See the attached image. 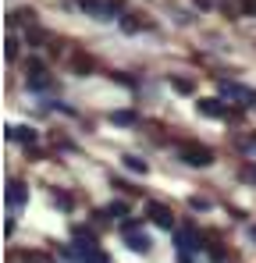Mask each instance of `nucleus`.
Masks as SVG:
<instances>
[{"label":"nucleus","instance_id":"nucleus-23","mask_svg":"<svg viewBox=\"0 0 256 263\" xmlns=\"http://www.w3.org/2000/svg\"><path fill=\"white\" fill-rule=\"evenodd\" d=\"M192 4H196V7H203V11H207V7H213V0H192Z\"/></svg>","mask_w":256,"mask_h":263},{"label":"nucleus","instance_id":"nucleus-5","mask_svg":"<svg viewBox=\"0 0 256 263\" xmlns=\"http://www.w3.org/2000/svg\"><path fill=\"white\" fill-rule=\"evenodd\" d=\"M146 214H150L153 224H160V228H171L174 224V214H171V206H164V203H146Z\"/></svg>","mask_w":256,"mask_h":263},{"label":"nucleus","instance_id":"nucleus-13","mask_svg":"<svg viewBox=\"0 0 256 263\" xmlns=\"http://www.w3.org/2000/svg\"><path fill=\"white\" fill-rule=\"evenodd\" d=\"M125 167H128V171H139V175H146V160H142V157H125Z\"/></svg>","mask_w":256,"mask_h":263},{"label":"nucleus","instance_id":"nucleus-16","mask_svg":"<svg viewBox=\"0 0 256 263\" xmlns=\"http://www.w3.org/2000/svg\"><path fill=\"white\" fill-rule=\"evenodd\" d=\"M46 107H53V110H61V114H68V118L75 114V107H68V103H61V100H50Z\"/></svg>","mask_w":256,"mask_h":263},{"label":"nucleus","instance_id":"nucleus-6","mask_svg":"<svg viewBox=\"0 0 256 263\" xmlns=\"http://www.w3.org/2000/svg\"><path fill=\"white\" fill-rule=\"evenodd\" d=\"M32 22H36V11H32V7H18V11H11V14H7V29L32 25Z\"/></svg>","mask_w":256,"mask_h":263},{"label":"nucleus","instance_id":"nucleus-15","mask_svg":"<svg viewBox=\"0 0 256 263\" xmlns=\"http://www.w3.org/2000/svg\"><path fill=\"white\" fill-rule=\"evenodd\" d=\"M22 263H53L46 253H22Z\"/></svg>","mask_w":256,"mask_h":263},{"label":"nucleus","instance_id":"nucleus-22","mask_svg":"<svg viewBox=\"0 0 256 263\" xmlns=\"http://www.w3.org/2000/svg\"><path fill=\"white\" fill-rule=\"evenodd\" d=\"M242 178H246V181H256V164H249V167L242 171Z\"/></svg>","mask_w":256,"mask_h":263},{"label":"nucleus","instance_id":"nucleus-8","mask_svg":"<svg viewBox=\"0 0 256 263\" xmlns=\"http://www.w3.org/2000/svg\"><path fill=\"white\" fill-rule=\"evenodd\" d=\"M43 43H53V36L46 29H29L25 32V46H43Z\"/></svg>","mask_w":256,"mask_h":263},{"label":"nucleus","instance_id":"nucleus-11","mask_svg":"<svg viewBox=\"0 0 256 263\" xmlns=\"http://www.w3.org/2000/svg\"><path fill=\"white\" fill-rule=\"evenodd\" d=\"M128 249H135V253H146V249H150V238H146L142 231H132V235H128Z\"/></svg>","mask_w":256,"mask_h":263},{"label":"nucleus","instance_id":"nucleus-3","mask_svg":"<svg viewBox=\"0 0 256 263\" xmlns=\"http://www.w3.org/2000/svg\"><path fill=\"white\" fill-rule=\"evenodd\" d=\"M199 110L207 114V118H239L228 103H221V100H213V96H207V100H199Z\"/></svg>","mask_w":256,"mask_h":263},{"label":"nucleus","instance_id":"nucleus-18","mask_svg":"<svg viewBox=\"0 0 256 263\" xmlns=\"http://www.w3.org/2000/svg\"><path fill=\"white\" fill-rule=\"evenodd\" d=\"M4 53H7V61H18V40H7V50Z\"/></svg>","mask_w":256,"mask_h":263},{"label":"nucleus","instance_id":"nucleus-21","mask_svg":"<svg viewBox=\"0 0 256 263\" xmlns=\"http://www.w3.org/2000/svg\"><path fill=\"white\" fill-rule=\"evenodd\" d=\"M107 214H128V206H125V203H111V206H107Z\"/></svg>","mask_w":256,"mask_h":263},{"label":"nucleus","instance_id":"nucleus-2","mask_svg":"<svg viewBox=\"0 0 256 263\" xmlns=\"http://www.w3.org/2000/svg\"><path fill=\"white\" fill-rule=\"evenodd\" d=\"M181 160L185 164H192V167H207V164H213V153L207 149V146H199V142H181Z\"/></svg>","mask_w":256,"mask_h":263},{"label":"nucleus","instance_id":"nucleus-12","mask_svg":"<svg viewBox=\"0 0 256 263\" xmlns=\"http://www.w3.org/2000/svg\"><path fill=\"white\" fill-rule=\"evenodd\" d=\"M111 121H114V125H139V114H135V110H114Z\"/></svg>","mask_w":256,"mask_h":263},{"label":"nucleus","instance_id":"nucleus-7","mask_svg":"<svg viewBox=\"0 0 256 263\" xmlns=\"http://www.w3.org/2000/svg\"><path fill=\"white\" fill-rule=\"evenodd\" d=\"M25 89H32V92H46V89H53V79H50L46 71H32V75L25 79Z\"/></svg>","mask_w":256,"mask_h":263},{"label":"nucleus","instance_id":"nucleus-17","mask_svg":"<svg viewBox=\"0 0 256 263\" xmlns=\"http://www.w3.org/2000/svg\"><path fill=\"white\" fill-rule=\"evenodd\" d=\"M79 263H107V256L103 253H85V256H79Z\"/></svg>","mask_w":256,"mask_h":263},{"label":"nucleus","instance_id":"nucleus-24","mask_svg":"<svg viewBox=\"0 0 256 263\" xmlns=\"http://www.w3.org/2000/svg\"><path fill=\"white\" fill-rule=\"evenodd\" d=\"M249 231H253V238H256V224H253V228H249Z\"/></svg>","mask_w":256,"mask_h":263},{"label":"nucleus","instance_id":"nucleus-9","mask_svg":"<svg viewBox=\"0 0 256 263\" xmlns=\"http://www.w3.org/2000/svg\"><path fill=\"white\" fill-rule=\"evenodd\" d=\"M7 139H14V142H25V146H32V142H36V128H7Z\"/></svg>","mask_w":256,"mask_h":263},{"label":"nucleus","instance_id":"nucleus-20","mask_svg":"<svg viewBox=\"0 0 256 263\" xmlns=\"http://www.w3.org/2000/svg\"><path fill=\"white\" fill-rule=\"evenodd\" d=\"M57 206H61V210H71V196H64V192H57Z\"/></svg>","mask_w":256,"mask_h":263},{"label":"nucleus","instance_id":"nucleus-1","mask_svg":"<svg viewBox=\"0 0 256 263\" xmlns=\"http://www.w3.org/2000/svg\"><path fill=\"white\" fill-rule=\"evenodd\" d=\"M79 7L85 14L100 18V22H111V18H118L125 11V0H79Z\"/></svg>","mask_w":256,"mask_h":263},{"label":"nucleus","instance_id":"nucleus-19","mask_svg":"<svg viewBox=\"0 0 256 263\" xmlns=\"http://www.w3.org/2000/svg\"><path fill=\"white\" fill-rule=\"evenodd\" d=\"M239 146H246L249 153H256V135H242V139H239Z\"/></svg>","mask_w":256,"mask_h":263},{"label":"nucleus","instance_id":"nucleus-4","mask_svg":"<svg viewBox=\"0 0 256 263\" xmlns=\"http://www.w3.org/2000/svg\"><path fill=\"white\" fill-rule=\"evenodd\" d=\"M4 199H7V206H25V203H29V189H25V181H7Z\"/></svg>","mask_w":256,"mask_h":263},{"label":"nucleus","instance_id":"nucleus-14","mask_svg":"<svg viewBox=\"0 0 256 263\" xmlns=\"http://www.w3.org/2000/svg\"><path fill=\"white\" fill-rule=\"evenodd\" d=\"M71 68H75V71H79V75H85V71H93V61H89V57H82V53H79V57H75V61H71Z\"/></svg>","mask_w":256,"mask_h":263},{"label":"nucleus","instance_id":"nucleus-10","mask_svg":"<svg viewBox=\"0 0 256 263\" xmlns=\"http://www.w3.org/2000/svg\"><path fill=\"white\" fill-rule=\"evenodd\" d=\"M171 89L181 92V96H192V92H196V82H189V79H181V75H171Z\"/></svg>","mask_w":256,"mask_h":263}]
</instances>
